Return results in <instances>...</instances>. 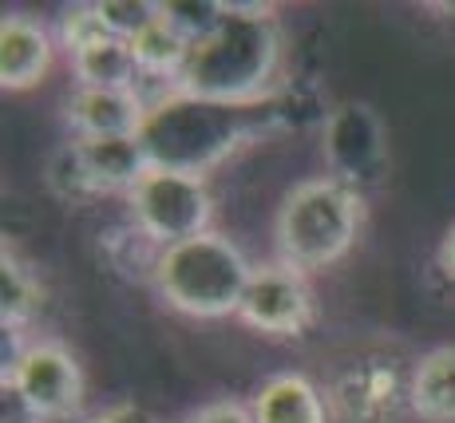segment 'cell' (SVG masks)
<instances>
[{
  "label": "cell",
  "instance_id": "22",
  "mask_svg": "<svg viewBox=\"0 0 455 423\" xmlns=\"http://www.w3.org/2000/svg\"><path fill=\"white\" fill-rule=\"evenodd\" d=\"M435 261H440L443 277H448L451 285H455V222H451V230L443 234V242H440V258H435Z\"/></svg>",
  "mask_w": 455,
  "mask_h": 423
},
{
  "label": "cell",
  "instance_id": "10",
  "mask_svg": "<svg viewBox=\"0 0 455 423\" xmlns=\"http://www.w3.org/2000/svg\"><path fill=\"white\" fill-rule=\"evenodd\" d=\"M68 119H72L80 139H116L139 135L147 119V100L139 92H103V87H80L68 100Z\"/></svg>",
  "mask_w": 455,
  "mask_h": 423
},
{
  "label": "cell",
  "instance_id": "17",
  "mask_svg": "<svg viewBox=\"0 0 455 423\" xmlns=\"http://www.w3.org/2000/svg\"><path fill=\"white\" fill-rule=\"evenodd\" d=\"M36 301L40 289L32 281L28 266L4 245V258H0V321H4V329H20L36 313Z\"/></svg>",
  "mask_w": 455,
  "mask_h": 423
},
{
  "label": "cell",
  "instance_id": "1",
  "mask_svg": "<svg viewBox=\"0 0 455 423\" xmlns=\"http://www.w3.org/2000/svg\"><path fill=\"white\" fill-rule=\"evenodd\" d=\"M282 68V32L274 4H226L214 32L190 48L187 68L171 92L210 103H266Z\"/></svg>",
  "mask_w": 455,
  "mask_h": 423
},
{
  "label": "cell",
  "instance_id": "19",
  "mask_svg": "<svg viewBox=\"0 0 455 423\" xmlns=\"http://www.w3.org/2000/svg\"><path fill=\"white\" fill-rule=\"evenodd\" d=\"M48 182H52V190H60L64 198H72V202L95 198L92 182H87V174H84V163H80V151H76V143H72V147H64V151L52 158Z\"/></svg>",
  "mask_w": 455,
  "mask_h": 423
},
{
  "label": "cell",
  "instance_id": "7",
  "mask_svg": "<svg viewBox=\"0 0 455 423\" xmlns=\"http://www.w3.org/2000/svg\"><path fill=\"white\" fill-rule=\"evenodd\" d=\"M321 151L329 163V179L345 182L361 198L372 187H380L388 174V135H384V123L376 119V111L364 103L332 108V116L325 119Z\"/></svg>",
  "mask_w": 455,
  "mask_h": 423
},
{
  "label": "cell",
  "instance_id": "14",
  "mask_svg": "<svg viewBox=\"0 0 455 423\" xmlns=\"http://www.w3.org/2000/svg\"><path fill=\"white\" fill-rule=\"evenodd\" d=\"M412 416L419 423H455V345L427 348L412 364Z\"/></svg>",
  "mask_w": 455,
  "mask_h": 423
},
{
  "label": "cell",
  "instance_id": "15",
  "mask_svg": "<svg viewBox=\"0 0 455 423\" xmlns=\"http://www.w3.org/2000/svg\"><path fill=\"white\" fill-rule=\"evenodd\" d=\"M72 68L80 87H103V92H139V79H143V68H139L131 44L119 36H100L76 48Z\"/></svg>",
  "mask_w": 455,
  "mask_h": 423
},
{
  "label": "cell",
  "instance_id": "4",
  "mask_svg": "<svg viewBox=\"0 0 455 423\" xmlns=\"http://www.w3.org/2000/svg\"><path fill=\"white\" fill-rule=\"evenodd\" d=\"M250 273L253 266L242 258L238 245L210 230L163 250L151 277L174 313L195 316V321H218V316H238Z\"/></svg>",
  "mask_w": 455,
  "mask_h": 423
},
{
  "label": "cell",
  "instance_id": "18",
  "mask_svg": "<svg viewBox=\"0 0 455 423\" xmlns=\"http://www.w3.org/2000/svg\"><path fill=\"white\" fill-rule=\"evenodd\" d=\"M95 16H100L108 36H119V40L131 44L155 16H159V4H151V0H100V4H95Z\"/></svg>",
  "mask_w": 455,
  "mask_h": 423
},
{
  "label": "cell",
  "instance_id": "20",
  "mask_svg": "<svg viewBox=\"0 0 455 423\" xmlns=\"http://www.w3.org/2000/svg\"><path fill=\"white\" fill-rule=\"evenodd\" d=\"M187 423H253V411L246 408V403L218 400V403H206V408H198Z\"/></svg>",
  "mask_w": 455,
  "mask_h": 423
},
{
  "label": "cell",
  "instance_id": "12",
  "mask_svg": "<svg viewBox=\"0 0 455 423\" xmlns=\"http://www.w3.org/2000/svg\"><path fill=\"white\" fill-rule=\"evenodd\" d=\"M76 151H80L84 174L92 182L95 194H131L135 182L151 171V158H147L139 135H116V139H76Z\"/></svg>",
  "mask_w": 455,
  "mask_h": 423
},
{
  "label": "cell",
  "instance_id": "3",
  "mask_svg": "<svg viewBox=\"0 0 455 423\" xmlns=\"http://www.w3.org/2000/svg\"><path fill=\"white\" fill-rule=\"evenodd\" d=\"M364 226V198L337 179H305L285 194L274 222L277 261L297 273L329 269L356 245Z\"/></svg>",
  "mask_w": 455,
  "mask_h": 423
},
{
  "label": "cell",
  "instance_id": "11",
  "mask_svg": "<svg viewBox=\"0 0 455 423\" xmlns=\"http://www.w3.org/2000/svg\"><path fill=\"white\" fill-rule=\"evenodd\" d=\"M52 68V36L32 16H4L0 20V87L28 92Z\"/></svg>",
  "mask_w": 455,
  "mask_h": 423
},
{
  "label": "cell",
  "instance_id": "5",
  "mask_svg": "<svg viewBox=\"0 0 455 423\" xmlns=\"http://www.w3.org/2000/svg\"><path fill=\"white\" fill-rule=\"evenodd\" d=\"M135 230L155 245V250H171L179 242L210 234L214 222V198L206 190V179L182 171H163L151 166L135 190L127 194Z\"/></svg>",
  "mask_w": 455,
  "mask_h": 423
},
{
  "label": "cell",
  "instance_id": "13",
  "mask_svg": "<svg viewBox=\"0 0 455 423\" xmlns=\"http://www.w3.org/2000/svg\"><path fill=\"white\" fill-rule=\"evenodd\" d=\"M250 411H253V423H329L317 384L297 372L274 376V380L261 384Z\"/></svg>",
  "mask_w": 455,
  "mask_h": 423
},
{
  "label": "cell",
  "instance_id": "2",
  "mask_svg": "<svg viewBox=\"0 0 455 423\" xmlns=\"http://www.w3.org/2000/svg\"><path fill=\"white\" fill-rule=\"evenodd\" d=\"M274 116H277V100L234 108V103H210L182 92H166L163 100L147 103L139 143H143L151 166L203 179V171L222 163L234 147L261 135L266 119Z\"/></svg>",
  "mask_w": 455,
  "mask_h": 423
},
{
  "label": "cell",
  "instance_id": "8",
  "mask_svg": "<svg viewBox=\"0 0 455 423\" xmlns=\"http://www.w3.org/2000/svg\"><path fill=\"white\" fill-rule=\"evenodd\" d=\"M313 313L317 308H313L305 273L274 261V266H258L250 273L238 321H246L253 332H266V337H301L313 324Z\"/></svg>",
  "mask_w": 455,
  "mask_h": 423
},
{
  "label": "cell",
  "instance_id": "6",
  "mask_svg": "<svg viewBox=\"0 0 455 423\" xmlns=\"http://www.w3.org/2000/svg\"><path fill=\"white\" fill-rule=\"evenodd\" d=\"M4 387L20 400L32 419H64L80 408L84 372L68 348L36 340L4 364Z\"/></svg>",
  "mask_w": 455,
  "mask_h": 423
},
{
  "label": "cell",
  "instance_id": "21",
  "mask_svg": "<svg viewBox=\"0 0 455 423\" xmlns=\"http://www.w3.org/2000/svg\"><path fill=\"white\" fill-rule=\"evenodd\" d=\"M87 423H155V416L143 411L139 403H116V408L100 411V416H92Z\"/></svg>",
  "mask_w": 455,
  "mask_h": 423
},
{
  "label": "cell",
  "instance_id": "16",
  "mask_svg": "<svg viewBox=\"0 0 455 423\" xmlns=\"http://www.w3.org/2000/svg\"><path fill=\"white\" fill-rule=\"evenodd\" d=\"M190 44L182 36L179 28H174L171 20L159 12L151 24H147L143 32H139L135 40H131V52H135L139 68H143V76H166L171 79V87L179 84L182 68H187V56H190Z\"/></svg>",
  "mask_w": 455,
  "mask_h": 423
},
{
  "label": "cell",
  "instance_id": "9",
  "mask_svg": "<svg viewBox=\"0 0 455 423\" xmlns=\"http://www.w3.org/2000/svg\"><path fill=\"white\" fill-rule=\"evenodd\" d=\"M337 403L353 423H404L412 416V372L392 360H353L337 380Z\"/></svg>",
  "mask_w": 455,
  "mask_h": 423
}]
</instances>
